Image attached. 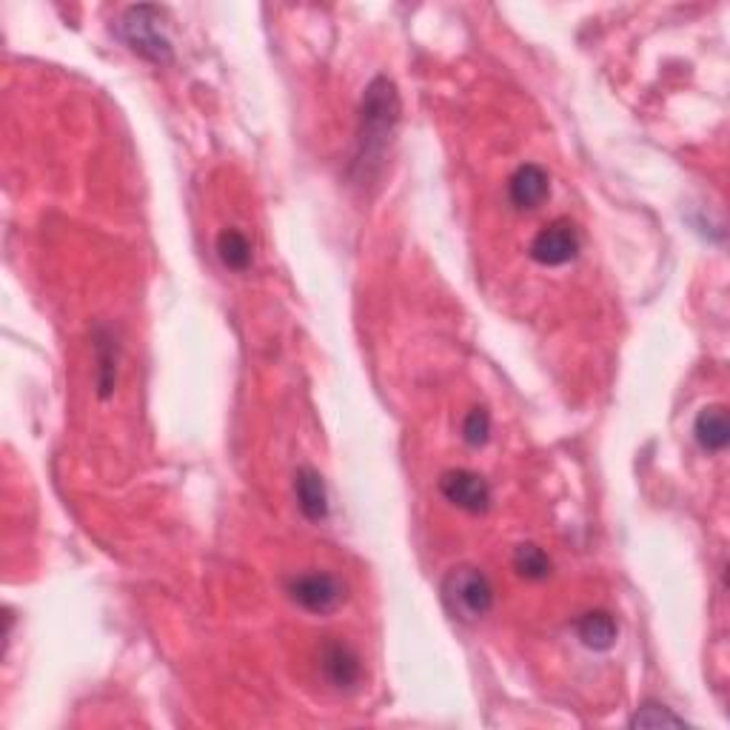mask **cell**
<instances>
[{"label":"cell","instance_id":"8992f818","mask_svg":"<svg viewBox=\"0 0 730 730\" xmlns=\"http://www.w3.org/2000/svg\"><path fill=\"white\" fill-rule=\"evenodd\" d=\"M440 491L448 503L465 514H485L491 508V485L474 471H446L440 476Z\"/></svg>","mask_w":730,"mask_h":730},{"label":"cell","instance_id":"5b68a950","mask_svg":"<svg viewBox=\"0 0 730 730\" xmlns=\"http://www.w3.org/2000/svg\"><path fill=\"white\" fill-rule=\"evenodd\" d=\"M580 232L571 221H553L546 228H539L537 237L531 240V260L546 266V269H557L565 262L574 260L580 255Z\"/></svg>","mask_w":730,"mask_h":730},{"label":"cell","instance_id":"ba28073f","mask_svg":"<svg viewBox=\"0 0 730 730\" xmlns=\"http://www.w3.org/2000/svg\"><path fill=\"white\" fill-rule=\"evenodd\" d=\"M551 194V178L548 171L537 164L519 166L508 180V198L517 209H537L542 206Z\"/></svg>","mask_w":730,"mask_h":730},{"label":"cell","instance_id":"9a60e30c","mask_svg":"<svg viewBox=\"0 0 730 730\" xmlns=\"http://www.w3.org/2000/svg\"><path fill=\"white\" fill-rule=\"evenodd\" d=\"M682 725H685V719L676 717L674 710L656 703L642 705L631 719V728H682Z\"/></svg>","mask_w":730,"mask_h":730},{"label":"cell","instance_id":"3957f363","mask_svg":"<svg viewBox=\"0 0 730 730\" xmlns=\"http://www.w3.org/2000/svg\"><path fill=\"white\" fill-rule=\"evenodd\" d=\"M164 12L157 7H128L121 18V37L137 57L149 60L155 66L171 64L175 49L164 32Z\"/></svg>","mask_w":730,"mask_h":730},{"label":"cell","instance_id":"8fae6325","mask_svg":"<svg viewBox=\"0 0 730 730\" xmlns=\"http://www.w3.org/2000/svg\"><path fill=\"white\" fill-rule=\"evenodd\" d=\"M576 637H580V642L585 648L603 653L617 645L619 625L608 610H588V614L576 622Z\"/></svg>","mask_w":730,"mask_h":730},{"label":"cell","instance_id":"9c48e42d","mask_svg":"<svg viewBox=\"0 0 730 730\" xmlns=\"http://www.w3.org/2000/svg\"><path fill=\"white\" fill-rule=\"evenodd\" d=\"M294 494H297V508L308 523H323L328 517V491L317 471L300 469L294 474Z\"/></svg>","mask_w":730,"mask_h":730},{"label":"cell","instance_id":"5bb4252c","mask_svg":"<svg viewBox=\"0 0 730 730\" xmlns=\"http://www.w3.org/2000/svg\"><path fill=\"white\" fill-rule=\"evenodd\" d=\"M514 568H517L519 576H525V580L542 582L551 576L553 562L539 546H534V542H523V546H517V551H514Z\"/></svg>","mask_w":730,"mask_h":730},{"label":"cell","instance_id":"7a4b0ae2","mask_svg":"<svg viewBox=\"0 0 730 730\" xmlns=\"http://www.w3.org/2000/svg\"><path fill=\"white\" fill-rule=\"evenodd\" d=\"M448 614L460 622H476L494 608V585L480 568H451L440 585Z\"/></svg>","mask_w":730,"mask_h":730},{"label":"cell","instance_id":"30bf717a","mask_svg":"<svg viewBox=\"0 0 730 730\" xmlns=\"http://www.w3.org/2000/svg\"><path fill=\"white\" fill-rule=\"evenodd\" d=\"M694 437L696 442H699V448L708 451V454H719V451L728 448L730 423L728 412H725L722 405H705L703 412L696 414Z\"/></svg>","mask_w":730,"mask_h":730},{"label":"cell","instance_id":"6da1fadb","mask_svg":"<svg viewBox=\"0 0 730 730\" xmlns=\"http://www.w3.org/2000/svg\"><path fill=\"white\" fill-rule=\"evenodd\" d=\"M400 94L394 80L374 78L362 94L360 128H357V160L355 169L362 180H369L383 166L385 149L400 123Z\"/></svg>","mask_w":730,"mask_h":730},{"label":"cell","instance_id":"2e32d148","mask_svg":"<svg viewBox=\"0 0 730 730\" xmlns=\"http://www.w3.org/2000/svg\"><path fill=\"white\" fill-rule=\"evenodd\" d=\"M491 437V414L485 408H471L465 423H462V440L469 442L471 448L485 446Z\"/></svg>","mask_w":730,"mask_h":730},{"label":"cell","instance_id":"52a82bcc","mask_svg":"<svg viewBox=\"0 0 730 730\" xmlns=\"http://www.w3.org/2000/svg\"><path fill=\"white\" fill-rule=\"evenodd\" d=\"M319 667L332 688L351 690L362 680V662L355 653V648L346 645L342 639H328L319 651Z\"/></svg>","mask_w":730,"mask_h":730},{"label":"cell","instance_id":"7c38bea8","mask_svg":"<svg viewBox=\"0 0 730 730\" xmlns=\"http://www.w3.org/2000/svg\"><path fill=\"white\" fill-rule=\"evenodd\" d=\"M94 360H98V397L109 400L117 385V346L106 328L94 332Z\"/></svg>","mask_w":730,"mask_h":730},{"label":"cell","instance_id":"277c9868","mask_svg":"<svg viewBox=\"0 0 730 730\" xmlns=\"http://www.w3.org/2000/svg\"><path fill=\"white\" fill-rule=\"evenodd\" d=\"M289 596L308 614L326 617L346 603V585L326 571H312V574H300L297 580H291Z\"/></svg>","mask_w":730,"mask_h":730},{"label":"cell","instance_id":"4fadbf2b","mask_svg":"<svg viewBox=\"0 0 730 730\" xmlns=\"http://www.w3.org/2000/svg\"><path fill=\"white\" fill-rule=\"evenodd\" d=\"M217 257H221L226 269L248 271V266H251V243L237 228H226V232L217 235Z\"/></svg>","mask_w":730,"mask_h":730}]
</instances>
